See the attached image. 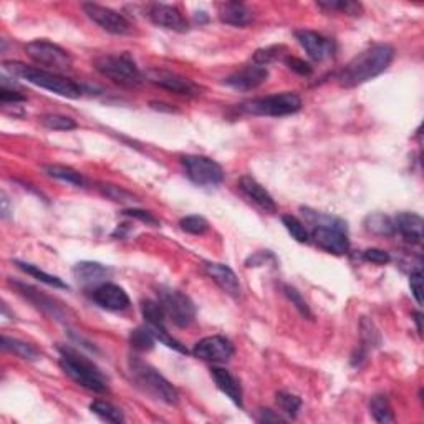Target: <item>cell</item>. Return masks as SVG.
<instances>
[{
    "mask_svg": "<svg viewBox=\"0 0 424 424\" xmlns=\"http://www.w3.org/2000/svg\"><path fill=\"white\" fill-rule=\"evenodd\" d=\"M0 100H2L3 105H10V103L17 105V103H22V101H25L26 98L17 90H10V88L2 86L0 88Z\"/></svg>",
    "mask_w": 424,
    "mask_h": 424,
    "instance_id": "44",
    "label": "cell"
},
{
    "mask_svg": "<svg viewBox=\"0 0 424 424\" xmlns=\"http://www.w3.org/2000/svg\"><path fill=\"white\" fill-rule=\"evenodd\" d=\"M146 78H148L153 85L165 88V90L176 93V95H184V96L201 95V86H199L197 83H194L192 80L186 77H181V75L174 72L154 68L146 73Z\"/></svg>",
    "mask_w": 424,
    "mask_h": 424,
    "instance_id": "13",
    "label": "cell"
},
{
    "mask_svg": "<svg viewBox=\"0 0 424 424\" xmlns=\"http://www.w3.org/2000/svg\"><path fill=\"white\" fill-rule=\"evenodd\" d=\"M2 218H8V199L6 196V192H2Z\"/></svg>",
    "mask_w": 424,
    "mask_h": 424,
    "instance_id": "46",
    "label": "cell"
},
{
    "mask_svg": "<svg viewBox=\"0 0 424 424\" xmlns=\"http://www.w3.org/2000/svg\"><path fill=\"white\" fill-rule=\"evenodd\" d=\"M268 78V70L265 66L260 65H245L242 66L241 70L234 72L229 75L227 78L224 80V83L227 86L234 88V90H241V91H249L255 90L260 85H264Z\"/></svg>",
    "mask_w": 424,
    "mask_h": 424,
    "instance_id": "15",
    "label": "cell"
},
{
    "mask_svg": "<svg viewBox=\"0 0 424 424\" xmlns=\"http://www.w3.org/2000/svg\"><path fill=\"white\" fill-rule=\"evenodd\" d=\"M15 265L20 268L22 272L29 273L30 277L37 278V280L42 282V284L56 287V289H68V285H66L60 277L52 275V273H47L45 271H42V268H38L37 265L29 264V262H20V260H15Z\"/></svg>",
    "mask_w": 424,
    "mask_h": 424,
    "instance_id": "27",
    "label": "cell"
},
{
    "mask_svg": "<svg viewBox=\"0 0 424 424\" xmlns=\"http://www.w3.org/2000/svg\"><path fill=\"white\" fill-rule=\"evenodd\" d=\"M26 55L32 59L37 65L47 66L53 70H65L72 66V55L50 40L38 38L25 45Z\"/></svg>",
    "mask_w": 424,
    "mask_h": 424,
    "instance_id": "10",
    "label": "cell"
},
{
    "mask_svg": "<svg viewBox=\"0 0 424 424\" xmlns=\"http://www.w3.org/2000/svg\"><path fill=\"white\" fill-rule=\"evenodd\" d=\"M43 172L47 176H50L53 179L63 181V183H68L72 186H78V188H83L85 186V178L80 174L78 171H75L73 167L63 166V165H45L43 166Z\"/></svg>",
    "mask_w": 424,
    "mask_h": 424,
    "instance_id": "25",
    "label": "cell"
},
{
    "mask_svg": "<svg viewBox=\"0 0 424 424\" xmlns=\"http://www.w3.org/2000/svg\"><path fill=\"white\" fill-rule=\"evenodd\" d=\"M300 108H302V100H300L298 95L290 91L249 100L241 105V109L244 113L255 114V116H272V118L289 116V114L300 112Z\"/></svg>",
    "mask_w": 424,
    "mask_h": 424,
    "instance_id": "7",
    "label": "cell"
},
{
    "mask_svg": "<svg viewBox=\"0 0 424 424\" xmlns=\"http://www.w3.org/2000/svg\"><path fill=\"white\" fill-rule=\"evenodd\" d=\"M414 320H416L418 324V330L421 331V315H419V313H414Z\"/></svg>",
    "mask_w": 424,
    "mask_h": 424,
    "instance_id": "47",
    "label": "cell"
},
{
    "mask_svg": "<svg viewBox=\"0 0 424 424\" xmlns=\"http://www.w3.org/2000/svg\"><path fill=\"white\" fill-rule=\"evenodd\" d=\"M158 302L162 307L166 318L176 326L184 328L196 320V307H194L192 300L183 292L161 287L158 292Z\"/></svg>",
    "mask_w": 424,
    "mask_h": 424,
    "instance_id": "8",
    "label": "cell"
},
{
    "mask_svg": "<svg viewBox=\"0 0 424 424\" xmlns=\"http://www.w3.org/2000/svg\"><path fill=\"white\" fill-rule=\"evenodd\" d=\"M95 68L103 77L121 86H138L143 82V75H141L139 68L126 53L101 55L95 60Z\"/></svg>",
    "mask_w": 424,
    "mask_h": 424,
    "instance_id": "6",
    "label": "cell"
},
{
    "mask_svg": "<svg viewBox=\"0 0 424 424\" xmlns=\"http://www.w3.org/2000/svg\"><path fill=\"white\" fill-rule=\"evenodd\" d=\"M3 68H6L7 72H10L12 75H15V77L25 80V82L30 83V85L53 91L56 93V95L65 96V98L78 100L82 98L83 95L82 86H80L78 83H75L73 80L70 78L61 77V75L47 72V70L42 68H33V66H26L24 63H19V61H6V63H3Z\"/></svg>",
    "mask_w": 424,
    "mask_h": 424,
    "instance_id": "2",
    "label": "cell"
},
{
    "mask_svg": "<svg viewBox=\"0 0 424 424\" xmlns=\"http://www.w3.org/2000/svg\"><path fill=\"white\" fill-rule=\"evenodd\" d=\"M393 59H395V48L388 43H377L366 48L340 70L337 75L340 86L355 88L363 85L388 70Z\"/></svg>",
    "mask_w": 424,
    "mask_h": 424,
    "instance_id": "1",
    "label": "cell"
},
{
    "mask_svg": "<svg viewBox=\"0 0 424 424\" xmlns=\"http://www.w3.org/2000/svg\"><path fill=\"white\" fill-rule=\"evenodd\" d=\"M181 165L186 176L197 186H218L224 179V169L214 159L199 154H186L181 156Z\"/></svg>",
    "mask_w": 424,
    "mask_h": 424,
    "instance_id": "9",
    "label": "cell"
},
{
    "mask_svg": "<svg viewBox=\"0 0 424 424\" xmlns=\"http://www.w3.org/2000/svg\"><path fill=\"white\" fill-rule=\"evenodd\" d=\"M295 38L312 60L324 61L335 55V42L325 35L303 29L295 32Z\"/></svg>",
    "mask_w": 424,
    "mask_h": 424,
    "instance_id": "14",
    "label": "cell"
},
{
    "mask_svg": "<svg viewBox=\"0 0 424 424\" xmlns=\"http://www.w3.org/2000/svg\"><path fill=\"white\" fill-rule=\"evenodd\" d=\"M365 227L366 231L377 234V236H391L393 232H396L393 219L384 214H370L365 219Z\"/></svg>",
    "mask_w": 424,
    "mask_h": 424,
    "instance_id": "30",
    "label": "cell"
},
{
    "mask_svg": "<svg viewBox=\"0 0 424 424\" xmlns=\"http://www.w3.org/2000/svg\"><path fill=\"white\" fill-rule=\"evenodd\" d=\"M112 275V268L100 262H78L73 267V277L83 287H98Z\"/></svg>",
    "mask_w": 424,
    "mask_h": 424,
    "instance_id": "19",
    "label": "cell"
},
{
    "mask_svg": "<svg viewBox=\"0 0 424 424\" xmlns=\"http://www.w3.org/2000/svg\"><path fill=\"white\" fill-rule=\"evenodd\" d=\"M211 377H212V379H214L215 386H218L219 390L222 391L234 404L238 406V408L244 406L241 383H238V379L234 377L231 371L225 370V368H220V366H214V368H211Z\"/></svg>",
    "mask_w": 424,
    "mask_h": 424,
    "instance_id": "21",
    "label": "cell"
},
{
    "mask_svg": "<svg viewBox=\"0 0 424 424\" xmlns=\"http://www.w3.org/2000/svg\"><path fill=\"white\" fill-rule=\"evenodd\" d=\"M393 222H395V231L400 232L406 241L413 242V244H421L424 225L421 215L414 214V212H401Z\"/></svg>",
    "mask_w": 424,
    "mask_h": 424,
    "instance_id": "22",
    "label": "cell"
},
{
    "mask_svg": "<svg viewBox=\"0 0 424 424\" xmlns=\"http://www.w3.org/2000/svg\"><path fill=\"white\" fill-rule=\"evenodd\" d=\"M363 259L368 260V262H371V264H377V265H384V264L391 262V255L383 249H366L363 252Z\"/></svg>",
    "mask_w": 424,
    "mask_h": 424,
    "instance_id": "40",
    "label": "cell"
},
{
    "mask_svg": "<svg viewBox=\"0 0 424 424\" xmlns=\"http://www.w3.org/2000/svg\"><path fill=\"white\" fill-rule=\"evenodd\" d=\"M282 52H285V47H282V45H272V47L259 48V50L254 53V56H252V61H254L255 65L267 66L268 63H272V61L280 59Z\"/></svg>",
    "mask_w": 424,
    "mask_h": 424,
    "instance_id": "36",
    "label": "cell"
},
{
    "mask_svg": "<svg viewBox=\"0 0 424 424\" xmlns=\"http://www.w3.org/2000/svg\"><path fill=\"white\" fill-rule=\"evenodd\" d=\"M148 17L154 25L174 32H188L189 24L176 7L165 6V3H153L148 10Z\"/></svg>",
    "mask_w": 424,
    "mask_h": 424,
    "instance_id": "17",
    "label": "cell"
},
{
    "mask_svg": "<svg viewBox=\"0 0 424 424\" xmlns=\"http://www.w3.org/2000/svg\"><path fill=\"white\" fill-rule=\"evenodd\" d=\"M2 348L6 351H10V353H13V355L22 358V360L33 361L40 356V351L33 347V344L22 342V340H17V338H10V337H7V335H3L2 337Z\"/></svg>",
    "mask_w": 424,
    "mask_h": 424,
    "instance_id": "26",
    "label": "cell"
},
{
    "mask_svg": "<svg viewBox=\"0 0 424 424\" xmlns=\"http://www.w3.org/2000/svg\"><path fill=\"white\" fill-rule=\"evenodd\" d=\"M370 413L374 418V421L386 424L395 421V414H393L390 401L386 400V396L383 395H374L370 400Z\"/></svg>",
    "mask_w": 424,
    "mask_h": 424,
    "instance_id": "28",
    "label": "cell"
},
{
    "mask_svg": "<svg viewBox=\"0 0 424 424\" xmlns=\"http://www.w3.org/2000/svg\"><path fill=\"white\" fill-rule=\"evenodd\" d=\"M60 368L80 386L95 393L108 391V379L93 361L70 348H60Z\"/></svg>",
    "mask_w": 424,
    "mask_h": 424,
    "instance_id": "3",
    "label": "cell"
},
{
    "mask_svg": "<svg viewBox=\"0 0 424 424\" xmlns=\"http://www.w3.org/2000/svg\"><path fill=\"white\" fill-rule=\"evenodd\" d=\"M219 19L222 24L245 26L252 22V10L241 2H225L219 6Z\"/></svg>",
    "mask_w": 424,
    "mask_h": 424,
    "instance_id": "23",
    "label": "cell"
},
{
    "mask_svg": "<svg viewBox=\"0 0 424 424\" xmlns=\"http://www.w3.org/2000/svg\"><path fill=\"white\" fill-rule=\"evenodd\" d=\"M40 123L52 131H72L77 128V121L63 114H45L40 118Z\"/></svg>",
    "mask_w": 424,
    "mask_h": 424,
    "instance_id": "34",
    "label": "cell"
},
{
    "mask_svg": "<svg viewBox=\"0 0 424 424\" xmlns=\"http://www.w3.org/2000/svg\"><path fill=\"white\" fill-rule=\"evenodd\" d=\"M238 188H241V191L244 192L254 204H257L260 209H264L265 212L277 211V204L271 196V192L254 178H250V176H242V178L238 179Z\"/></svg>",
    "mask_w": 424,
    "mask_h": 424,
    "instance_id": "20",
    "label": "cell"
},
{
    "mask_svg": "<svg viewBox=\"0 0 424 424\" xmlns=\"http://www.w3.org/2000/svg\"><path fill=\"white\" fill-rule=\"evenodd\" d=\"M101 192L105 194L106 197L113 199V201L118 202H128V204H131V202H136V197L132 196L131 192H128L126 189L119 188V186H113V184H101L100 186Z\"/></svg>",
    "mask_w": 424,
    "mask_h": 424,
    "instance_id": "38",
    "label": "cell"
},
{
    "mask_svg": "<svg viewBox=\"0 0 424 424\" xmlns=\"http://www.w3.org/2000/svg\"><path fill=\"white\" fill-rule=\"evenodd\" d=\"M284 294L287 295V298L290 300L292 305H295V308H297V310L302 313L303 317L312 318L310 308H308V305H307V302H305V298L302 297V294H300V292L295 289V287L285 285L284 287Z\"/></svg>",
    "mask_w": 424,
    "mask_h": 424,
    "instance_id": "39",
    "label": "cell"
},
{
    "mask_svg": "<svg viewBox=\"0 0 424 424\" xmlns=\"http://www.w3.org/2000/svg\"><path fill=\"white\" fill-rule=\"evenodd\" d=\"M91 298L96 305L109 312H121L130 307V297H128L125 289L116 284H109V282L95 287Z\"/></svg>",
    "mask_w": 424,
    "mask_h": 424,
    "instance_id": "16",
    "label": "cell"
},
{
    "mask_svg": "<svg viewBox=\"0 0 424 424\" xmlns=\"http://www.w3.org/2000/svg\"><path fill=\"white\" fill-rule=\"evenodd\" d=\"M282 224L285 225L287 232H289L295 241L300 242V244H305V242H308V238H310V234H308L307 227H305L302 220H298L295 215L284 214L282 215Z\"/></svg>",
    "mask_w": 424,
    "mask_h": 424,
    "instance_id": "32",
    "label": "cell"
},
{
    "mask_svg": "<svg viewBox=\"0 0 424 424\" xmlns=\"http://www.w3.org/2000/svg\"><path fill=\"white\" fill-rule=\"evenodd\" d=\"M192 355L202 361L209 363H225L234 355V344L231 340L220 335L206 337L194 344Z\"/></svg>",
    "mask_w": 424,
    "mask_h": 424,
    "instance_id": "12",
    "label": "cell"
},
{
    "mask_svg": "<svg viewBox=\"0 0 424 424\" xmlns=\"http://www.w3.org/2000/svg\"><path fill=\"white\" fill-rule=\"evenodd\" d=\"M259 423H284L285 419L280 416V414H275L271 409H259Z\"/></svg>",
    "mask_w": 424,
    "mask_h": 424,
    "instance_id": "45",
    "label": "cell"
},
{
    "mask_svg": "<svg viewBox=\"0 0 424 424\" xmlns=\"http://www.w3.org/2000/svg\"><path fill=\"white\" fill-rule=\"evenodd\" d=\"M181 229L184 232L192 234V236H202V234L207 232L209 229V222L201 215H188V218H183L179 220Z\"/></svg>",
    "mask_w": 424,
    "mask_h": 424,
    "instance_id": "37",
    "label": "cell"
},
{
    "mask_svg": "<svg viewBox=\"0 0 424 424\" xmlns=\"http://www.w3.org/2000/svg\"><path fill=\"white\" fill-rule=\"evenodd\" d=\"M141 313H143L148 328L151 331H165L166 328V315L162 307L154 300H143L141 302Z\"/></svg>",
    "mask_w": 424,
    "mask_h": 424,
    "instance_id": "24",
    "label": "cell"
},
{
    "mask_svg": "<svg viewBox=\"0 0 424 424\" xmlns=\"http://www.w3.org/2000/svg\"><path fill=\"white\" fill-rule=\"evenodd\" d=\"M123 214L128 215V218L138 219V220H141V222L154 225V227H158V225H159V220L156 218H154L151 212H148V211L135 209V207H132V209H125V211H123Z\"/></svg>",
    "mask_w": 424,
    "mask_h": 424,
    "instance_id": "41",
    "label": "cell"
},
{
    "mask_svg": "<svg viewBox=\"0 0 424 424\" xmlns=\"http://www.w3.org/2000/svg\"><path fill=\"white\" fill-rule=\"evenodd\" d=\"M130 342L136 351H149L154 348L156 338H154L151 330L148 326H144V328H136L135 331H131Z\"/></svg>",
    "mask_w": 424,
    "mask_h": 424,
    "instance_id": "33",
    "label": "cell"
},
{
    "mask_svg": "<svg viewBox=\"0 0 424 424\" xmlns=\"http://www.w3.org/2000/svg\"><path fill=\"white\" fill-rule=\"evenodd\" d=\"M315 219L312 231V238L315 244L330 254L343 255L350 250V241L347 234V222L331 215L310 214Z\"/></svg>",
    "mask_w": 424,
    "mask_h": 424,
    "instance_id": "5",
    "label": "cell"
},
{
    "mask_svg": "<svg viewBox=\"0 0 424 424\" xmlns=\"http://www.w3.org/2000/svg\"><path fill=\"white\" fill-rule=\"evenodd\" d=\"M204 271L207 275H209L212 280H214L215 284L225 292V294L231 295L232 298L241 297L242 294L241 282H238L236 272H234L229 265L218 264V262H206Z\"/></svg>",
    "mask_w": 424,
    "mask_h": 424,
    "instance_id": "18",
    "label": "cell"
},
{
    "mask_svg": "<svg viewBox=\"0 0 424 424\" xmlns=\"http://www.w3.org/2000/svg\"><path fill=\"white\" fill-rule=\"evenodd\" d=\"M83 10L88 19L100 25L101 29L113 35H130L132 32L131 22L123 13L98 3H83Z\"/></svg>",
    "mask_w": 424,
    "mask_h": 424,
    "instance_id": "11",
    "label": "cell"
},
{
    "mask_svg": "<svg viewBox=\"0 0 424 424\" xmlns=\"http://www.w3.org/2000/svg\"><path fill=\"white\" fill-rule=\"evenodd\" d=\"M90 411L93 414L103 419V421L108 423H123L125 421V416H123L121 409L116 408V406L108 403V401L103 400H96L90 404Z\"/></svg>",
    "mask_w": 424,
    "mask_h": 424,
    "instance_id": "29",
    "label": "cell"
},
{
    "mask_svg": "<svg viewBox=\"0 0 424 424\" xmlns=\"http://www.w3.org/2000/svg\"><path fill=\"white\" fill-rule=\"evenodd\" d=\"M130 373L141 390L166 404L178 403V390L156 368L138 356L130 358Z\"/></svg>",
    "mask_w": 424,
    "mask_h": 424,
    "instance_id": "4",
    "label": "cell"
},
{
    "mask_svg": "<svg viewBox=\"0 0 424 424\" xmlns=\"http://www.w3.org/2000/svg\"><path fill=\"white\" fill-rule=\"evenodd\" d=\"M409 287H411V292H413L414 300L421 305L423 303V275H421V271H419V268L411 273Z\"/></svg>",
    "mask_w": 424,
    "mask_h": 424,
    "instance_id": "42",
    "label": "cell"
},
{
    "mask_svg": "<svg viewBox=\"0 0 424 424\" xmlns=\"http://www.w3.org/2000/svg\"><path fill=\"white\" fill-rule=\"evenodd\" d=\"M317 6L326 12H342L347 15H360L363 12L361 3L350 2V0H320Z\"/></svg>",
    "mask_w": 424,
    "mask_h": 424,
    "instance_id": "31",
    "label": "cell"
},
{
    "mask_svg": "<svg viewBox=\"0 0 424 424\" xmlns=\"http://www.w3.org/2000/svg\"><path fill=\"white\" fill-rule=\"evenodd\" d=\"M285 63L290 70H294V72H297L298 75H303V77L312 75V66L305 63L303 60L297 59V56H285Z\"/></svg>",
    "mask_w": 424,
    "mask_h": 424,
    "instance_id": "43",
    "label": "cell"
},
{
    "mask_svg": "<svg viewBox=\"0 0 424 424\" xmlns=\"http://www.w3.org/2000/svg\"><path fill=\"white\" fill-rule=\"evenodd\" d=\"M275 401L278 408L282 409V413L287 414L289 418H295L298 414L300 406H302V400L298 396L292 395L287 391H278L275 395Z\"/></svg>",
    "mask_w": 424,
    "mask_h": 424,
    "instance_id": "35",
    "label": "cell"
}]
</instances>
